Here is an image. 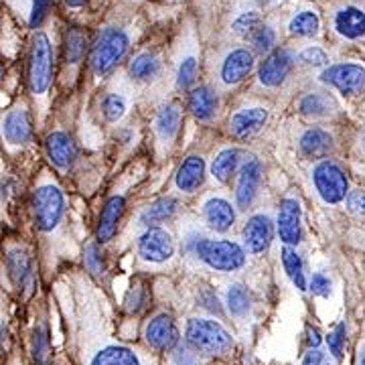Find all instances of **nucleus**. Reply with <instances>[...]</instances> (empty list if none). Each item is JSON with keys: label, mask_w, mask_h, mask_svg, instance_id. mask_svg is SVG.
I'll list each match as a JSON object with an SVG mask.
<instances>
[{"label": "nucleus", "mask_w": 365, "mask_h": 365, "mask_svg": "<svg viewBox=\"0 0 365 365\" xmlns=\"http://www.w3.org/2000/svg\"><path fill=\"white\" fill-rule=\"evenodd\" d=\"M55 73V53L49 35L45 31L33 33L29 57H26V81L35 98H43L51 90Z\"/></svg>", "instance_id": "obj_1"}, {"label": "nucleus", "mask_w": 365, "mask_h": 365, "mask_svg": "<svg viewBox=\"0 0 365 365\" xmlns=\"http://www.w3.org/2000/svg\"><path fill=\"white\" fill-rule=\"evenodd\" d=\"M130 39L124 29L108 26L104 29L98 39L93 41L90 49V67L96 76H106L124 59L128 51Z\"/></svg>", "instance_id": "obj_2"}, {"label": "nucleus", "mask_w": 365, "mask_h": 365, "mask_svg": "<svg viewBox=\"0 0 365 365\" xmlns=\"http://www.w3.org/2000/svg\"><path fill=\"white\" fill-rule=\"evenodd\" d=\"M31 209H33L35 227L39 232H43V234H51V232H55L59 227V223L63 222V215H66V195L53 182L39 185L33 191Z\"/></svg>", "instance_id": "obj_3"}, {"label": "nucleus", "mask_w": 365, "mask_h": 365, "mask_svg": "<svg viewBox=\"0 0 365 365\" xmlns=\"http://www.w3.org/2000/svg\"><path fill=\"white\" fill-rule=\"evenodd\" d=\"M185 335H187V343L195 351L207 353V355H223L234 347L232 335L220 323L209 319H189Z\"/></svg>", "instance_id": "obj_4"}, {"label": "nucleus", "mask_w": 365, "mask_h": 365, "mask_svg": "<svg viewBox=\"0 0 365 365\" xmlns=\"http://www.w3.org/2000/svg\"><path fill=\"white\" fill-rule=\"evenodd\" d=\"M195 254L207 264L209 268L220 272H234L244 266L246 252L242 246L230 240H207L201 237L195 244Z\"/></svg>", "instance_id": "obj_5"}, {"label": "nucleus", "mask_w": 365, "mask_h": 365, "mask_svg": "<svg viewBox=\"0 0 365 365\" xmlns=\"http://www.w3.org/2000/svg\"><path fill=\"white\" fill-rule=\"evenodd\" d=\"M4 270H6L11 284L26 299L37 282V266H35L33 254L23 246L9 248L6 256H4Z\"/></svg>", "instance_id": "obj_6"}, {"label": "nucleus", "mask_w": 365, "mask_h": 365, "mask_svg": "<svg viewBox=\"0 0 365 365\" xmlns=\"http://www.w3.org/2000/svg\"><path fill=\"white\" fill-rule=\"evenodd\" d=\"M313 181L317 187V193L321 195V199L325 203H341L347 197V177L341 170L339 165L331 163V160H323L319 163L313 170Z\"/></svg>", "instance_id": "obj_7"}, {"label": "nucleus", "mask_w": 365, "mask_h": 365, "mask_svg": "<svg viewBox=\"0 0 365 365\" xmlns=\"http://www.w3.org/2000/svg\"><path fill=\"white\" fill-rule=\"evenodd\" d=\"M0 136L9 146H26L31 143L33 116L26 106H14L0 118Z\"/></svg>", "instance_id": "obj_8"}, {"label": "nucleus", "mask_w": 365, "mask_h": 365, "mask_svg": "<svg viewBox=\"0 0 365 365\" xmlns=\"http://www.w3.org/2000/svg\"><path fill=\"white\" fill-rule=\"evenodd\" d=\"M321 81L339 90L341 93H359L365 88V67L359 63H337L329 66L321 73Z\"/></svg>", "instance_id": "obj_9"}, {"label": "nucleus", "mask_w": 365, "mask_h": 365, "mask_svg": "<svg viewBox=\"0 0 365 365\" xmlns=\"http://www.w3.org/2000/svg\"><path fill=\"white\" fill-rule=\"evenodd\" d=\"M138 254L143 256V260L160 264V262L169 260L175 254V242L167 230L148 227L138 240Z\"/></svg>", "instance_id": "obj_10"}, {"label": "nucleus", "mask_w": 365, "mask_h": 365, "mask_svg": "<svg viewBox=\"0 0 365 365\" xmlns=\"http://www.w3.org/2000/svg\"><path fill=\"white\" fill-rule=\"evenodd\" d=\"M292 66H294V55L292 53L284 49V47L274 49L262 61L260 69H258V79H260L262 86H266V88H278L280 83H284L288 73L292 71Z\"/></svg>", "instance_id": "obj_11"}, {"label": "nucleus", "mask_w": 365, "mask_h": 365, "mask_svg": "<svg viewBox=\"0 0 365 365\" xmlns=\"http://www.w3.org/2000/svg\"><path fill=\"white\" fill-rule=\"evenodd\" d=\"M144 337L148 341V345L158 349V351H170L179 343V329L175 325L173 317L158 314L146 325Z\"/></svg>", "instance_id": "obj_12"}, {"label": "nucleus", "mask_w": 365, "mask_h": 365, "mask_svg": "<svg viewBox=\"0 0 365 365\" xmlns=\"http://www.w3.org/2000/svg\"><path fill=\"white\" fill-rule=\"evenodd\" d=\"M45 150H47V157L53 163V167H57L59 170L69 169L78 157V146L73 143V138L63 130H55L47 136Z\"/></svg>", "instance_id": "obj_13"}, {"label": "nucleus", "mask_w": 365, "mask_h": 365, "mask_svg": "<svg viewBox=\"0 0 365 365\" xmlns=\"http://www.w3.org/2000/svg\"><path fill=\"white\" fill-rule=\"evenodd\" d=\"M252 69H254V53L244 47H237L225 55L222 69H220V78L225 86H235L242 79L248 78Z\"/></svg>", "instance_id": "obj_14"}, {"label": "nucleus", "mask_w": 365, "mask_h": 365, "mask_svg": "<svg viewBox=\"0 0 365 365\" xmlns=\"http://www.w3.org/2000/svg\"><path fill=\"white\" fill-rule=\"evenodd\" d=\"M337 35L347 41H359L365 37V11L359 6H341L333 16Z\"/></svg>", "instance_id": "obj_15"}, {"label": "nucleus", "mask_w": 365, "mask_h": 365, "mask_svg": "<svg viewBox=\"0 0 365 365\" xmlns=\"http://www.w3.org/2000/svg\"><path fill=\"white\" fill-rule=\"evenodd\" d=\"M278 235H280L282 244H287V246H297L300 242V203L292 197H288L280 203Z\"/></svg>", "instance_id": "obj_16"}, {"label": "nucleus", "mask_w": 365, "mask_h": 365, "mask_svg": "<svg viewBox=\"0 0 365 365\" xmlns=\"http://www.w3.org/2000/svg\"><path fill=\"white\" fill-rule=\"evenodd\" d=\"M272 242V222L268 215H254L244 227V244L252 254L266 252Z\"/></svg>", "instance_id": "obj_17"}, {"label": "nucleus", "mask_w": 365, "mask_h": 365, "mask_svg": "<svg viewBox=\"0 0 365 365\" xmlns=\"http://www.w3.org/2000/svg\"><path fill=\"white\" fill-rule=\"evenodd\" d=\"M260 163L256 158H250L248 163L242 167L240 179H237V189H235V201L240 207H248L254 201L258 185H260Z\"/></svg>", "instance_id": "obj_18"}, {"label": "nucleus", "mask_w": 365, "mask_h": 365, "mask_svg": "<svg viewBox=\"0 0 365 365\" xmlns=\"http://www.w3.org/2000/svg\"><path fill=\"white\" fill-rule=\"evenodd\" d=\"M268 120V112L264 108H244L230 120V130L237 138H248L260 130Z\"/></svg>", "instance_id": "obj_19"}, {"label": "nucleus", "mask_w": 365, "mask_h": 365, "mask_svg": "<svg viewBox=\"0 0 365 365\" xmlns=\"http://www.w3.org/2000/svg\"><path fill=\"white\" fill-rule=\"evenodd\" d=\"M124 205H126V201H124V197L120 195L110 197L106 201L102 215H100V223H98V232H96L98 242H110L116 235L118 222H120V217L124 213Z\"/></svg>", "instance_id": "obj_20"}, {"label": "nucleus", "mask_w": 365, "mask_h": 365, "mask_svg": "<svg viewBox=\"0 0 365 365\" xmlns=\"http://www.w3.org/2000/svg\"><path fill=\"white\" fill-rule=\"evenodd\" d=\"M31 355L35 365H53L51 333L45 319H39L31 333Z\"/></svg>", "instance_id": "obj_21"}, {"label": "nucleus", "mask_w": 365, "mask_h": 365, "mask_svg": "<svg viewBox=\"0 0 365 365\" xmlns=\"http://www.w3.org/2000/svg\"><path fill=\"white\" fill-rule=\"evenodd\" d=\"M205 177V160L201 157H187L177 170V187L185 193H193L199 189Z\"/></svg>", "instance_id": "obj_22"}, {"label": "nucleus", "mask_w": 365, "mask_h": 365, "mask_svg": "<svg viewBox=\"0 0 365 365\" xmlns=\"http://www.w3.org/2000/svg\"><path fill=\"white\" fill-rule=\"evenodd\" d=\"M203 213L209 227H213L215 232H227L235 222L234 207L225 199H209L203 207Z\"/></svg>", "instance_id": "obj_23"}, {"label": "nucleus", "mask_w": 365, "mask_h": 365, "mask_svg": "<svg viewBox=\"0 0 365 365\" xmlns=\"http://www.w3.org/2000/svg\"><path fill=\"white\" fill-rule=\"evenodd\" d=\"M189 110L197 120H209L217 110V93L207 86H199L189 93Z\"/></svg>", "instance_id": "obj_24"}, {"label": "nucleus", "mask_w": 365, "mask_h": 365, "mask_svg": "<svg viewBox=\"0 0 365 365\" xmlns=\"http://www.w3.org/2000/svg\"><path fill=\"white\" fill-rule=\"evenodd\" d=\"M331 148H333V136L323 128H309L300 136V150L307 157H325Z\"/></svg>", "instance_id": "obj_25"}, {"label": "nucleus", "mask_w": 365, "mask_h": 365, "mask_svg": "<svg viewBox=\"0 0 365 365\" xmlns=\"http://www.w3.org/2000/svg\"><path fill=\"white\" fill-rule=\"evenodd\" d=\"M90 365H140V359L130 347L108 345L91 357Z\"/></svg>", "instance_id": "obj_26"}, {"label": "nucleus", "mask_w": 365, "mask_h": 365, "mask_svg": "<svg viewBox=\"0 0 365 365\" xmlns=\"http://www.w3.org/2000/svg\"><path fill=\"white\" fill-rule=\"evenodd\" d=\"M88 37L79 26H67L63 35V61L67 66H78L86 55Z\"/></svg>", "instance_id": "obj_27"}, {"label": "nucleus", "mask_w": 365, "mask_h": 365, "mask_svg": "<svg viewBox=\"0 0 365 365\" xmlns=\"http://www.w3.org/2000/svg\"><path fill=\"white\" fill-rule=\"evenodd\" d=\"M179 124H181V110H179V106L177 104L163 106V108H160V112H158L157 122H155V126H157V134L160 136V140L169 144L170 140L177 136V132H179Z\"/></svg>", "instance_id": "obj_28"}, {"label": "nucleus", "mask_w": 365, "mask_h": 365, "mask_svg": "<svg viewBox=\"0 0 365 365\" xmlns=\"http://www.w3.org/2000/svg\"><path fill=\"white\" fill-rule=\"evenodd\" d=\"M175 211H177V201L170 199V197H163V199H158L153 205H148V207L144 209L143 215H140V222H143L144 225L157 227V223H163L167 222V220H170V217L175 215Z\"/></svg>", "instance_id": "obj_29"}, {"label": "nucleus", "mask_w": 365, "mask_h": 365, "mask_svg": "<svg viewBox=\"0 0 365 365\" xmlns=\"http://www.w3.org/2000/svg\"><path fill=\"white\" fill-rule=\"evenodd\" d=\"M128 71H130L132 78L140 79V81L155 79L160 73V59L153 53H140L130 61Z\"/></svg>", "instance_id": "obj_30"}, {"label": "nucleus", "mask_w": 365, "mask_h": 365, "mask_svg": "<svg viewBox=\"0 0 365 365\" xmlns=\"http://www.w3.org/2000/svg\"><path fill=\"white\" fill-rule=\"evenodd\" d=\"M319 29H321V21L314 11H300L288 23V31L297 37H314Z\"/></svg>", "instance_id": "obj_31"}, {"label": "nucleus", "mask_w": 365, "mask_h": 365, "mask_svg": "<svg viewBox=\"0 0 365 365\" xmlns=\"http://www.w3.org/2000/svg\"><path fill=\"white\" fill-rule=\"evenodd\" d=\"M282 264H284V270H287L288 278L292 280V284L299 290H307L309 282H307V276H304V266H302L299 252L287 246L282 250Z\"/></svg>", "instance_id": "obj_32"}, {"label": "nucleus", "mask_w": 365, "mask_h": 365, "mask_svg": "<svg viewBox=\"0 0 365 365\" xmlns=\"http://www.w3.org/2000/svg\"><path fill=\"white\" fill-rule=\"evenodd\" d=\"M237 163H240V150L237 148H225L222 150L217 158L213 160L211 165V173L217 181L227 182L230 177L234 175V170L237 169Z\"/></svg>", "instance_id": "obj_33"}, {"label": "nucleus", "mask_w": 365, "mask_h": 365, "mask_svg": "<svg viewBox=\"0 0 365 365\" xmlns=\"http://www.w3.org/2000/svg\"><path fill=\"white\" fill-rule=\"evenodd\" d=\"M300 112L304 116L311 118H321L327 116L333 108V100L325 96V93H319V91H313V93H307L302 100H300Z\"/></svg>", "instance_id": "obj_34"}, {"label": "nucleus", "mask_w": 365, "mask_h": 365, "mask_svg": "<svg viewBox=\"0 0 365 365\" xmlns=\"http://www.w3.org/2000/svg\"><path fill=\"white\" fill-rule=\"evenodd\" d=\"M225 300H227L230 313L234 314V317H244V314H248L250 294L248 290H246V287H242V284H232L230 290H227V294H225Z\"/></svg>", "instance_id": "obj_35"}, {"label": "nucleus", "mask_w": 365, "mask_h": 365, "mask_svg": "<svg viewBox=\"0 0 365 365\" xmlns=\"http://www.w3.org/2000/svg\"><path fill=\"white\" fill-rule=\"evenodd\" d=\"M260 26H262L260 14L256 13V11H246V13H242L237 19H235L234 25H232V31H234L237 37H252V35H254V31H256V29H260Z\"/></svg>", "instance_id": "obj_36"}, {"label": "nucleus", "mask_w": 365, "mask_h": 365, "mask_svg": "<svg viewBox=\"0 0 365 365\" xmlns=\"http://www.w3.org/2000/svg\"><path fill=\"white\" fill-rule=\"evenodd\" d=\"M197 79V59L193 55H187L181 59L179 69H177V88L179 90H189Z\"/></svg>", "instance_id": "obj_37"}, {"label": "nucleus", "mask_w": 365, "mask_h": 365, "mask_svg": "<svg viewBox=\"0 0 365 365\" xmlns=\"http://www.w3.org/2000/svg\"><path fill=\"white\" fill-rule=\"evenodd\" d=\"M250 39L258 53H272V47L276 45V31H274V26L262 25L260 29L254 31V35Z\"/></svg>", "instance_id": "obj_38"}, {"label": "nucleus", "mask_w": 365, "mask_h": 365, "mask_svg": "<svg viewBox=\"0 0 365 365\" xmlns=\"http://www.w3.org/2000/svg\"><path fill=\"white\" fill-rule=\"evenodd\" d=\"M102 112L108 122H118L126 114V100L118 93H108L102 102Z\"/></svg>", "instance_id": "obj_39"}, {"label": "nucleus", "mask_w": 365, "mask_h": 365, "mask_svg": "<svg viewBox=\"0 0 365 365\" xmlns=\"http://www.w3.org/2000/svg\"><path fill=\"white\" fill-rule=\"evenodd\" d=\"M299 59L300 63L311 67H321L329 63V57H327V53L321 47H307L304 51H300Z\"/></svg>", "instance_id": "obj_40"}, {"label": "nucleus", "mask_w": 365, "mask_h": 365, "mask_svg": "<svg viewBox=\"0 0 365 365\" xmlns=\"http://www.w3.org/2000/svg\"><path fill=\"white\" fill-rule=\"evenodd\" d=\"M51 9V0H33V6H31V16H29V25L31 29H39L41 23L45 21V16Z\"/></svg>", "instance_id": "obj_41"}, {"label": "nucleus", "mask_w": 365, "mask_h": 365, "mask_svg": "<svg viewBox=\"0 0 365 365\" xmlns=\"http://www.w3.org/2000/svg\"><path fill=\"white\" fill-rule=\"evenodd\" d=\"M345 325L341 323V325L335 327V331H331L329 333V337H327V345H329V351L333 357H341V351H343V345H345Z\"/></svg>", "instance_id": "obj_42"}, {"label": "nucleus", "mask_w": 365, "mask_h": 365, "mask_svg": "<svg viewBox=\"0 0 365 365\" xmlns=\"http://www.w3.org/2000/svg\"><path fill=\"white\" fill-rule=\"evenodd\" d=\"M309 288L313 290L317 297H329V294H331V280H329V276H325L323 272H317L311 276Z\"/></svg>", "instance_id": "obj_43"}, {"label": "nucleus", "mask_w": 365, "mask_h": 365, "mask_svg": "<svg viewBox=\"0 0 365 365\" xmlns=\"http://www.w3.org/2000/svg\"><path fill=\"white\" fill-rule=\"evenodd\" d=\"M199 355L189 347H177L173 353V365H199Z\"/></svg>", "instance_id": "obj_44"}, {"label": "nucleus", "mask_w": 365, "mask_h": 365, "mask_svg": "<svg viewBox=\"0 0 365 365\" xmlns=\"http://www.w3.org/2000/svg\"><path fill=\"white\" fill-rule=\"evenodd\" d=\"M347 209L351 213H365V191L364 189H353L345 197Z\"/></svg>", "instance_id": "obj_45"}, {"label": "nucleus", "mask_w": 365, "mask_h": 365, "mask_svg": "<svg viewBox=\"0 0 365 365\" xmlns=\"http://www.w3.org/2000/svg\"><path fill=\"white\" fill-rule=\"evenodd\" d=\"M86 266H88L93 274L102 272V252L98 248V244H90V246L86 248Z\"/></svg>", "instance_id": "obj_46"}, {"label": "nucleus", "mask_w": 365, "mask_h": 365, "mask_svg": "<svg viewBox=\"0 0 365 365\" xmlns=\"http://www.w3.org/2000/svg\"><path fill=\"white\" fill-rule=\"evenodd\" d=\"M302 365H323V353L319 351V349H311L304 355Z\"/></svg>", "instance_id": "obj_47"}, {"label": "nucleus", "mask_w": 365, "mask_h": 365, "mask_svg": "<svg viewBox=\"0 0 365 365\" xmlns=\"http://www.w3.org/2000/svg\"><path fill=\"white\" fill-rule=\"evenodd\" d=\"M319 343H321V335H319V331L317 329H309V345L317 349L319 347Z\"/></svg>", "instance_id": "obj_48"}, {"label": "nucleus", "mask_w": 365, "mask_h": 365, "mask_svg": "<svg viewBox=\"0 0 365 365\" xmlns=\"http://www.w3.org/2000/svg\"><path fill=\"white\" fill-rule=\"evenodd\" d=\"M207 307L209 311H215V313H222V309H220V302H217V299H213L211 294H207Z\"/></svg>", "instance_id": "obj_49"}, {"label": "nucleus", "mask_w": 365, "mask_h": 365, "mask_svg": "<svg viewBox=\"0 0 365 365\" xmlns=\"http://www.w3.org/2000/svg\"><path fill=\"white\" fill-rule=\"evenodd\" d=\"M63 2H66V6H69V9H81V6H86L88 0H63Z\"/></svg>", "instance_id": "obj_50"}, {"label": "nucleus", "mask_w": 365, "mask_h": 365, "mask_svg": "<svg viewBox=\"0 0 365 365\" xmlns=\"http://www.w3.org/2000/svg\"><path fill=\"white\" fill-rule=\"evenodd\" d=\"M359 365H365V347L361 349V353H359Z\"/></svg>", "instance_id": "obj_51"}, {"label": "nucleus", "mask_w": 365, "mask_h": 365, "mask_svg": "<svg viewBox=\"0 0 365 365\" xmlns=\"http://www.w3.org/2000/svg\"><path fill=\"white\" fill-rule=\"evenodd\" d=\"M361 146H364V153H365V128L364 132H361Z\"/></svg>", "instance_id": "obj_52"}, {"label": "nucleus", "mask_w": 365, "mask_h": 365, "mask_svg": "<svg viewBox=\"0 0 365 365\" xmlns=\"http://www.w3.org/2000/svg\"><path fill=\"white\" fill-rule=\"evenodd\" d=\"M262 4H272V2H276V0H260Z\"/></svg>", "instance_id": "obj_53"}, {"label": "nucleus", "mask_w": 365, "mask_h": 365, "mask_svg": "<svg viewBox=\"0 0 365 365\" xmlns=\"http://www.w3.org/2000/svg\"><path fill=\"white\" fill-rule=\"evenodd\" d=\"M2 76H4V67H2V63H0V81H2Z\"/></svg>", "instance_id": "obj_54"}, {"label": "nucleus", "mask_w": 365, "mask_h": 365, "mask_svg": "<svg viewBox=\"0 0 365 365\" xmlns=\"http://www.w3.org/2000/svg\"><path fill=\"white\" fill-rule=\"evenodd\" d=\"M327 365H329V364H327Z\"/></svg>", "instance_id": "obj_55"}]
</instances>
